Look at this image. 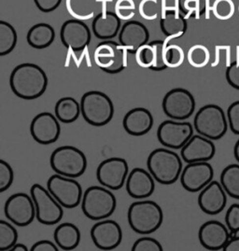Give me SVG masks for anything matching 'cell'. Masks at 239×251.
<instances>
[{"instance_id": "cell-1", "label": "cell", "mask_w": 239, "mask_h": 251, "mask_svg": "<svg viewBox=\"0 0 239 251\" xmlns=\"http://www.w3.org/2000/svg\"><path fill=\"white\" fill-rule=\"evenodd\" d=\"M10 85L16 97L25 100H34L42 97L46 92L48 77L38 65L25 63L12 70Z\"/></svg>"}, {"instance_id": "cell-2", "label": "cell", "mask_w": 239, "mask_h": 251, "mask_svg": "<svg viewBox=\"0 0 239 251\" xmlns=\"http://www.w3.org/2000/svg\"><path fill=\"white\" fill-rule=\"evenodd\" d=\"M147 167L158 183L171 185L181 177L182 157L172 150L159 148L149 155Z\"/></svg>"}, {"instance_id": "cell-3", "label": "cell", "mask_w": 239, "mask_h": 251, "mask_svg": "<svg viewBox=\"0 0 239 251\" xmlns=\"http://www.w3.org/2000/svg\"><path fill=\"white\" fill-rule=\"evenodd\" d=\"M127 221L134 232L151 234L163 224V210L158 203L153 201H137L129 206Z\"/></svg>"}, {"instance_id": "cell-4", "label": "cell", "mask_w": 239, "mask_h": 251, "mask_svg": "<svg viewBox=\"0 0 239 251\" xmlns=\"http://www.w3.org/2000/svg\"><path fill=\"white\" fill-rule=\"evenodd\" d=\"M117 206V200L111 190L104 186H91L83 193L81 210L92 221H102L109 218Z\"/></svg>"}, {"instance_id": "cell-5", "label": "cell", "mask_w": 239, "mask_h": 251, "mask_svg": "<svg viewBox=\"0 0 239 251\" xmlns=\"http://www.w3.org/2000/svg\"><path fill=\"white\" fill-rule=\"evenodd\" d=\"M80 110L87 124L96 127L106 126L114 116V105L111 99L99 91H89L82 96Z\"/></svg>"}, {"instance_id": "cell-6", "label": "cell", "mask_w": 239, "mask_h": 251, "mask_svg": "<svg viewBox=\"0 0 239 251\" xmlns=\"http://www.w3.org/2000/svg\"><path fill=\"white\" fill-rule=\"evenodd\" d=\"M50 164L56 174L77 178L84 174L86 170V156L73 146H62L53 151Z\"/></svg>"}, {"instance_id": "cell-7", "label": "cell", "mask_w": 239, "mask_h": 251, "mask_svg": "<svg viewBox=\"0 0 239 251\" xmlns=\"http://www.w3.org/2000/svg\"><path fill=\"white\" fill-rule=\"evenodd\" d=\"M228 126V120L223 109L212 104L202 106L193 121V127L197 134L211 140H219L223 137Z\"/></svg>"}, {"instance_id": "cell-8", "label": "cell", "mask_w": 239, "mask_h": 251, "mask_svg": "<svg viewBox=\"0 0 239 251\" xmlns=\"http://www.w3.org/2000/svg\"><path fill=\"white\" fill-rule=\"evenodd\" d=\"M30 195L36 206V219L43 225H56L64 216L63 206L51 194L48 189L40 184H34L30 189Z\"/></svg>"}, {"instance_id": "cell-9", "label": "cell", "mask_w": 239, "mask_h": 251, "mask_svg": "<svg viewBox=\"0 0 239 251\" xmlns=\"http://www.w3.org/2000/svg\"><path fill=\"white\" fill-rule=\"evenodd\" d=\"M127 52L120 43L113 40H104L95 50V63L106 73L118 74L127 67Z\"/></svg>"}, {"instance_id": "cell-10", "label": "cell", "mask_w": 239, "mask_h": 251, "mask_svg": "<svg viewBox=\"0 0 239 251\" xmlns=\"http://www.w3.org/2000/svg\"><path fill=\"white\" fill-rule=\"evenodd\" d=\"M47 189L64 208L77 207L82 200V188L75 178L54 174L47 181Z\"/></svg>"}, {"instance_id": "cell-11", "label": "cell", "mask_w": 239, "mask_h": 251, "mask_svg": "<svg viewBox=\"0 0 239 251\" xmlns=\"http://www.w3.org/2000/svg\"><path fill=\"white\" fill-rule=\"evenodd\" d=\"M163 113L175 121H185L193 114L195 99L186 89L175 88L166 93L162 103Z\"/></svg>"}, {"instance_id": "cell-12", "label": "cell", "mask_w": 239, "mask_h": 251, "mask_svg": "<svg viewBox=\"0 0 239 251\" xmlns=\"http://www.w3.org/2000/svg\"><path fill=\"white\" fill-rule=\"evenodd\" d=\"M4 212L6 218L14 225L26 227L35 220L36 206L31 195L24 193H14L7 199Z\"/></svg>"}, {"instance_id": "cell-13", "label": "cell", "mask_w": 239, "mask_h": 251, "mask_svg": "<svg viewBox=\"0 0 239 251\" xmlns=\"http://www.w3.org/2000/svg\"><path fill=\"white\" fill-rule=\"evenodd\" d=\"M193 135V126L189 122L167 120L157 129V139L165 148L182 150Z\"/></svg>"}, {"instance_id": "cell-14", "label": "cell", "mask_w": 239, "mask_h": 251, "mask_svg": "<svg viewBox=\"0 0 239 251\" xmlns=\"http://www.w3.org/2000/svg\"><path fill=\"white\" fill-rule=\"evenodd\" d=\"M129 175L128 164L124 158L112 157L101 162L96 170L98 182L111 191L124 187Z\"/></svg>"}, {"instance_id": "cell-15", "label": "cell", "mask_w": 239, "mask_h": 251, "mask_svg": "<svg viewBox=\"0 0 239 251\" xmlns=\"http://www.w3.org/2000/svg\"><path fill=\"white\" fill-rule=\"evenodd\" d=\"M30 134L40 145L55 143L61 135V127L57 118L50 112H41L34 117L30 124Z\"/></svg>"}, {"instance_id": "cell-16", "label": "cell", "mask_w": 239, "mask_h": 251, "mask_svg": "<svg viewBox=\"0 0 239 251\" xmlns=\"http://www.w3.org/2000/svg\"><path fill=\"white\" fill-rule=\"evenodd\" d=\"M214 170L208 162L187 164L181 175V183L189 193H198L213 180Z\"/></svg>"}, {"instance_id": "cell-17", "label": "cell", "mask_w": 239, "mask_h": 251, "mask_svg": "<svg viewBox=\"0 0 239 251\" xmlns=\"http://www.w3.org/2000/svg\"><path fill=\"white\" fill-rule=\"evenodd\" d=\"M91 238L97 249L112 251L118 248L123 240V231L120 224L111 220H102L91 229Z\"/></svg>"}, {"instance_id": "cell-18", "label": "cell", "mask_w": 239, "mask_h": 251, "mask_svg": "<svg viewBox=\"0 0 239 251\" xmlns=\"http://www.w3.org/2000/svg\"><path fill=\"white\" fill-rule=\"evenodd\" d=\"M60 38L66 48L81 51L91 42V31L82 21L67 20L61 27Z\"/></svg>"}, {"instance_id": "cell-19", "label": "cell", "mask_w": 239, "mask_h": 251, "mask_svg": "<svg viewBox=\"0 0 239 251\" xmlns=\"http://www.w3.org/2000/svg\"><path fill=\"white\" fill-rule=\"evenodd\" d=\"M216 147L211 139L203 135H192L181 151L182 160L187 163L209 162L215 156Z\"/></svg>"}, {"instance_id": "cell-20", "label": "cell", "mask_w": 239, "mask_h": 251, "mask_svg": "<svg viewBox=\"0 0 239 251\" xmlns=\"http://www.w3.org/2000/svg\"><path fill=\"white\" fill-rule=\"evenodd\" d=\"M226 225L218 221L205 222L198 232V238L203 248L208 251L223 250L231 238V233Z\"/></svg>"}, {"instance_id": "cell-21", "label": "cell", "mask_w": 239, "mask_h": 251, "mask_svg": "<svg viewBox=\"0 0 239 251\" xmlns=\"http://www.w3.org/2000/svg\"><path fill=\"white\" fill-rule=\"evenodd\" d=\"M226 192L219 181L212 180L198 195V205L202 211L211 216L220 214L226 206Z\"/></svg>"}, {"instance_id": "cell-22", "label": "cell", "mask_w": 239, "mask_h": 251, "mask_svg": "<svg viewBox=\"0 0 239 251\" xmlns=\"http://www.w3.org/2000/svg\"><path fill=\"white\" fill-rule=\"evenodd\" d=\"M149 30L138 21H127L119 33L120 44L131 54H135L138 49L149 42Z\"/></svg>"}, {"instance_id": "cell-23", "label": "cell", "mask_w": 239, "mask_h": 251, "mask_svg": "<svg viewBox=\"0 0 239 251\" xmlns=\"http://www.w3.org/2000/svg\"><path fill=\"white\" fill-rule=\"evenodd\" d=\"M152 174L143 168H134L127 176L125 189L128 195L134 199H144L150 197L155 190Z\"/></svg>"}, {"instance_id": "cell-24", "label": "cell", "mask_w": 239, "mask_h": 251, "mask_svg": "<svg viewBox=\"0 0 239 251\" xmlns=\"http://www.w3.org/2000/svg\"><path fill=\"white\" fill-rule=\"evenodd\" d=\"M123 126L128 135L133 136L147 135L153 126L152 112L145 107H134L125 114Z\"/></svg>"}, {"instance_id": "cell-25", "label": "cell", "mask_w": 239, "mask_h": 251, "mask_svg": "<svg viewBox=\"0 0 239 251\" xmlns=\"http://www.w3.org/2000/svg\"><path fill=\"white\" fill-rule=\"evenodd\" d=\"M121 19L111 11H102L95 17L92 30L97 39L110 40L121 31Z\"/></svg>"}, {"instance_id": "cell-26", "label": "cell", "mask_w": 239, "mask_h": 251, "mask_svg": "<svg viewBox=\"0 0 239 251\" xmlns=\"http://www.w3.org/2000/svg\"><path fill=\"white\" fill-rule=\"evenodd\" d=\"M160 26L163 35L172 39L182 38L188 28L186 18L174 10H165Z\"/></svg>"}, {"instance_id": "cell-27", "label": "cell", "mask_w": 239, "mask_h": 251, "mask_svg": "<svg viewBox=\"0 0 239 251\" xmlns=\"http://www.w3.org/2000/svg\"><path fill=\"white\" fill-rule=\"evenodd\" d=\"M53 238L58 248L63 251H73L80 242V232L75 224L65 222L58 225L54 230Z\"/></svg>"}, {"instance_id": "cell-28", "label": "cell", "mask_w": 239, "mask_h": 251, "mask_svg": "<svg viewBox=\"0 0 239 251\" xmlns=\"http://www.w3.org/2000/svg\"><path fill=\"white\" fill-rule=\"evenodd\" d=\"M55 39L53 27L45 23H39L28 30L27 40L32 48L42 50L50 47Z\"/></svg>"}, {"instance_id": "cell-29", "label": "cell", "mask_w": 239, "mask_h": 251, "mask_svg": "<svg viewBox=\"0 0 239 251\" xmlns=\"http://www.w3.org/2000/svg\"><path fill=\"white\" fill-rule=\"evenodd\" d=\"M66 8L70 16L80 21L92 19L100 13L98 0H66Z\"/></svg>"}, {"instance_id": "cell-30", "label": "cell", "mask_w": 239, "mask_h": 251, "mask_svg": "<svg viewBox=\"0 0 239 251\" xmlns=\"http://www.w3.org/2000/svg\"><path fill=\"white\" fill-rule=\"evenodd\" d=\"M54 113L59 122L63 124H72L76 122L81 114L80 103L73 97L60 98L54 107Z\"/></svg>"}, {"instance_id": "cell-31", "label": "cell", "mask_w": 239, "mask_h": 251, "mask_svg": "<svg viewBox=\"0 0 239 251\" xmlns=\"http://www.w3.org/2000/svg\"><path fill=\"white\" fill-rule=\"evenodd\" d=\"M220 184L230 197L239 200V164H230L222 170Z\"/></svg>"}, {"instance_id": "cell-32", "label": "cell", "mask_w": 239, "mask_h": 251, "mask_svg": "<svg viewBox=\"0 0 239 251\" xmlns=\"http://www.w3.org/2000/svg\"><path fill=\"white\" fill-rule=\"evenodd\" d=\"M17 44V33L10 23L0 21V55L10 54Z\"/></svg>"}, {"instance_id": "cell-33", "label": "cell", "mask_w": 239, "mask_h": 251, "mask_svg": "<svg viewBox=\"0 0 239 251\" xmlns=\"http://www.w3.org/2000/svg\"><path fill=\"white\" fill-rule=\"evenodd\" d=\"M210 0H178L179 9L185 18L200 19L206 12Z\"/></svg>"}, {"instance_id": "cell-34", "label": "cell", "mask_w": 239, "mask_h": 251, "mask_svg": "<svg viewBox=\"0 0 239 251\" xmlns=\"http://www.w3.org/2000/svg\"><path fill=\"white\" fill-rule=\"evenodd\" d=\"M187 60L192 68H203L210 63L211 53L206 46L197 44L189 49L187 53Z\"/></svg>"}, {"instance_id": "cell-35", "label": "cell", "mask_w": 239, "mask_h": 251, "mask_svg": "<svg viewBox=\"0 0 239 251\" xmlns=\"http://www.w3.org/2000/svg\"><path fill=\"white\" fill-rule=\"evenodd\" d=\"M18 232L9 222L0 221V251H10L17 243Z\"/></svg>"}, {"instance_id": "cell-36", "label": "cell", "mask_w": 239, "mask_h": 251, "mask_svg": "<svg viewBox=\"0 0 239 251\" xmlns=\"http://www.w3.org/2000/svg\"><path fill=\"white\" fill-rule=\"evenodd\" d=\"M185 60L183 49L176 45L169 44L164 48V63L167 68H180Z\"/></svg>"}, {"instance_id": "cell-37", "label": "cell", "mask_w": 239, "mask_h": 251, "mask_svg": "<svg viewBox=\"0 0 239 251\" xmlns=\"http://www.w3.org/2000/svg\"><path fill=\"white\" fill-rule=\"evenodd\" d=\"M212 12L217 19H231L236 12L235 3L233 0H215L212 6Z\"/></svg>"}, {"instance_id": "cell-38", "label": "cell", "mask_w": 239, "mask_h": 251, "mask_svg": "<svg viewBox=\"0 0 239 251\" xmlns=\"http://www.w3.org/2000/svg\"><path fill=\"white\" fill-rule=\"evenodd\" d=\"M135 61L137 65L142 68H149L153 67L154 61V50L151 43H147L141 46L135 52Z\"/></svg>"}, {"instance_id": "cell-39", "label": "cell", "mask_w": 239, "mask_h": 251, "mask_svg": "<svg viewBox=\"0 0 239 251\" xmlns=\"http://www.w3.org/2000/svg\"><path fill=\"white\" fill-rule=\"evenodd\" d=\"M115 13L123 21L132 19L135 14V3L134 0H117L115 3Z\"/></svg>"}, {"instance_id": "cell-40", "label": "cell", "mask_w": 239, "mask_h": 251, "mask_svg": "<svg viewBox=\"0 0 239 251\" xmlns=\"http://www.w3.org/2000/svg\"><path fill=\"white\" fill-rule=\"evenodd\" d=\"M150 43L152 44L154 50V61L151 69L154 71H162L166 69L167 67L164 63V42L163 40H153Z\"/></svg>"}, {"instance_id": "cell-41", "label": "cell", "mask_w": 239, "mask_h": 251, "mask_svg": "<svg viewBox=\"0 0 239 251\" xmlns=\"http://www.w3.org/2000/svg\"><path fill=\"white\" fill-rule=\"evenodd\" d=\"M140 16L147 21H153L158 17L159 5L157 0H141L138 6Z\"/></svg>"}, {"instance_id": "cell-42", "label": "cell", "mask_w": 239, "mask_h": 251, "mask_svg": "<svg viewBox=\"0 0 239 251\" xmlns=\"http://www.w3.org/2000/svg\"><path fill=\"white\" fill-rule=\"evenodd\" d=\"M13 179L14 173L10 164L4 160H0V193H4L10 189Z\"/></svg>"}, {"instance_id": "cell-43", "label": "cell", "mask_w": 239, "mask_h": 251, "mask_svg": "<svg viewBox=\"0 0 239 251\" xmlns=\"http://www.w3.org/2000/svg\"><path fill=\"white\" fill-rule=\"evenodd\" d=\"M225 223L229 229L231 237L239 232V204L233 203L225 215Z\"/></svg>"}, {"instance_id": "cell-44", "label": "cell", "mask_w": 239, "mask_h": 251, "mask_svg": "<svg viewBox=\"0 0 239 251\" xmlns=\"http://www.w3.org/2000/svg\"><path fill=\"white\" fill-rule=\"evenodd\" d=\"M132 251H163V247L154 238L141 237L134 242Z\"/></svg>"}, {"instance_id": "cell-45", "label": "cell", "mask_w": 239, "mask_h": 251, "mask_svg": "<svg viewBox=\"0 0 239 251\" xmlns=\"http://www.w3.org/2000/svg\"><path fill=\"white\" fill-rule=\"evenodd\" d=\"M227 120L231 131L239 135V100L230 105L227 109Z\"/></svg>"}, {"instance_id": "cell-46", "label": "cell", "mask_w": 239, "mask_h": 251, "mask_svg": "<svg viewBox=\"0 0 239 251\" xmlns=\"http://www.w3.org/2000/svg\"><path fill=\"white\" fill-rule=\"evenodd\" d=\"M225 77L230 85L239 91V62H234L230 65L226 69Z\"/></svg>"}, {"instance_id": "cell-47", "label": "cell", "mask_w": 239, "mask_h": 251, "mask_svg": "<svg viewBox=\"0 0 239 251\" xmlns=\"http://www.w3.org/2000/svg\"><path fill=\"white\" fill-rule=\"evenodd\" d=\"M37 8L40 11L48 13L56 10L62 0H34Z\"/></svg>"}, {"instance_id": "cell-48", "label": "cell", "mask_w": 239, "mask_h": 251, "mask_svg": "<svg viewBox=\"0 0 239 251\" xmlns=\"http://www.w3.org/2000/svg\"><path fill=\"white\" fill-rule=\"evenodd\" d=\"M31 251H59L57 245L49 240H40L35 243L31 249Z\"/></svg>"}, {"instance_id": "cell-49", "label": "cell", "mask_w": 239, "mask_h": 251, "mask_svg": "<svg viewBox=\"0 0 239 251\" xmlns=\"http://www.w3.org/2000/svg\"><path fill=\"white\" fill-rule=\"evenodd\" d=\"M222 251H239V236H232Z\"/></svg>"}, {"instance_id": "cell-50", "label": "cell", "mask_w": 239, "mask_h": 251, "mask_svg": "<svg viewBox=\"0 0 239 251\" xmlns=\"http://www.w3.org/2000/svg\"><path fill=\"white\" fill-rule=\"evenodd\" d=\"M10 251H28V249L26 245H23V244H15Z\"/></svg>"}, {"instance_id": "cell-51", "label": "cell", "mask_w": 239, "mask_h": 251, "mask_svg": "<svg viewBox=\"0 0 239 251\" xmlns=\"http://www.w3.org/2000/svg\"><path fill=\"white\" fill-rule=\"evenodd\" d=\"M234 155L236 160L239 163V139L237 141L235 148H234Z\"/></svg>"}, {"instance_id": "cell-52", "label": "cell", "mask_w": 239, "mask_h": 251, "mask_svg": "<svg viewBox=\"0 0 239 251\" xmlns=\"http://www.w3.org/2000/svg\"></svg>"}]
</instances>
